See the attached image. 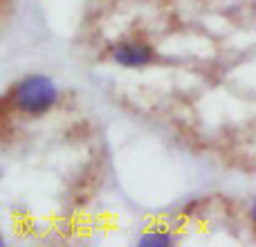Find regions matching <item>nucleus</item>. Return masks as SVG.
<instances>
[{"label": "nucleus", "mask_w": 256, "mask_h": 247, "mask_svg": "<svg viewBox=\"0 0 256 247\" xmlns=\"http://www.w3.org/2000/svg\"><path fill=\"white\" fill-rule=\"evenodd\" d=\"M14 99H16V106L27 115H43L56 104L58 92L50 76L32 74L16 86Z\"/></svg>", "instance_id": "1"}, {"label": "nucleus", "mask_w": 256, "mask_h": 247, "mask_svg": "<svg viewBox=\"0 0 256 247\" xmlns=\"http://www.w3.org/2000/svg\"><path fill=\"white\" fill-rule=\"evenodd\" d=\"M112 58H115L120 66L142 68L153 61V50L144 43H122L112 50Z\"/></svg>", "instance_id": "2"}, {"label": "nucleus", "mask_w": 256, "mask_h": 247, "mask_svg": "<svg viewBox=\"0 0 256 247\" xmlns=\"http://www.w3.org/2000/svg\"><path fill=\"white\" fill-rule=\"evenodd\" d=\"M173 238L164 232H153V234H146L140 238V245H150V247H158V245H171Z\"/></svg>", "instance_id": "3"}, {"label": "nucleus", "mask_w": 256, "mask_h": 247, "mask_svg": "<svg viewBox=\"0 0 256 247\" xmlns=\"http://www.w3.org/2000/svg\"><path fill=\"white\" fill-rule=\"evenodd\" d=\"M252 216H254V220H256V202H254V207H252Z\"/></svg>", "instance_id": "4"}]
</instances>
